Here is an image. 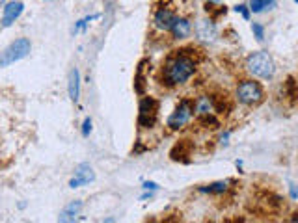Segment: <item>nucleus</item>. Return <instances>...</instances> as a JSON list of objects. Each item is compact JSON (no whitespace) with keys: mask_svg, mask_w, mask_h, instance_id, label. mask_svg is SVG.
<instances>
[{"mask_svg":"<svg viewBox=\"0 0 298 223\" xmlns=\"http://www.w3.org/2000/svg\"><path fill=\"white\" fill-rule=\"evenodd\" d=\"M196 73V63L190 56L186 54H177L172 60H168V63L162 69V84L166 86H181L185 84L188 78Z\"/></svg>","mask_w":298,"mask_h":223,"instance_id":"obj_1","label":"nucleus"},{"mask_svg":"<svg viewBox=\"0 0 298 223\" xmlns=\"http://www.w3.org/2000/svg\"><path fill=\"white\" fill-rule=\"evenodd\" d=\"M248 71L252 73L253 76H259V78H272L276 67H274V61L270 58V54L265 51L253 52V54L248 56L246 60Z\"/></svg>","mask_w":298,"mask_h":223,"instance_id":"obj_2","label":"nucleus"},{"mask_svg":"<svg viewBox=\"0 0 298 223\" xmlns=\"http://www.w3.org/2000/svg\"><path fill=\"white\" fill-rule=\"evenodd\" d=\"M30 49H32L30 39H26V37L15 39L2 54H0V67H8V65H11V63H15V61L26 58V56L30 54Z\"/></svg>","mask_w":298,"mask_h":223,"instance_id":"obj_3","label":"nucleus"},{"mask_svg":"<svg viewBox=\"0 0 298 223\" xmlns=\"http://www.w3.org/2000/svg\"><path fill=\"white\" fill-rule=\"evenodd\" d=\"M237 99L246 106H256L263 101V87L253 80H242L237 87Z\"/></svg>","mask_w":298,"mask_h":223,"instance_id":"obj_4","label":"nucleus"},{"mask_svg":"<svg viewBox=\"0 0 298 223\" xmlns=\"http://www.w3.org/2000/svg\"><path fill=\"white\" fill-rule=\"evenodd\" d=\"M140 114H138V125L142 128H151L157 121V112H159V102L153 97H145L140 101Z\"/></svg>","mask_w":298,"mask_h":223,"instance_id":"obj_5","label":"nucleus"},{"mask_svg":"<svg viewBox=\"0 0 298 223\" xmlns=\"http://www.w3.org/2000/svg\"><path fill=\"white\" fill-rule=\"evenodd\" d=\"M192 112H194V104L190 101H183L179 106L175 108V112L168 117V127L172 130H179L186 125V123L190 121L192 117Z\"/></svg>","mask_w":298,"mask_h":223,"instance_id":"obj_6","label":"nucleus"},{"mask_svg":"<svg viewBox=\"0 0 298 223\" xmlns=\"http://www.w3.org/2000/svg\"><path fill=\"white\" fill-rule=\"evenodd\" d=\"M95 179V173H93L92 166L90 164H80V166L75 169V177L69 181V186L71 188H78L84 186V184H90Z\"/></svg>","mask_w":298,"mask_h":223,"instance_id":"obj_7","label":"nucleus"},{"mask_svg":"<svg viewBox=\"0 0 298 223\" xmlns=\"http://www.w3.org/2000/svg\"><path fill=\"white\" fill-rule=\"evenodd\" d=\"M23 10H25V4L19 2V0H13L4 8V13H2V26H11L19 17H21Z\"/></svg>","mask_w":298,"mask_h":223,"instance_id":"obj_8","label":"nucleus"},{"mask_svg":"<svg viewBox=\"0 0 298 223\" xmlns=\"http://www.w3.org/2000/svg\"><path fill=\"white\" fill-rule=\"evenodd\" d=\"M175 19H177V17H175L170 10H164V8H162V10H159L157 13H155L153 23H155V26H157L159 30L170 32L172 26H174V23H175Z\"/></svg>","mask_w":298,"mask_h":223,"instance_id":"obj_9","label":"nucleus"},{"mask_svg":"<svg viewBox=\"0 0 298 223\" xmlns=\"http://www.w3.org/2000/svg\"><path fill=\"white\" fill-rule=\"evenodd\" d=\"M194 110H196V114H198L200 117L212 116V114L216 112L215 99H212V97H209V95L198 97V99H196V102H194Z\"/></svg>","mask_w":298,"mask_h":223,"instance_id":"obj_10","label":"nucleus"},{"mask_svg":"<svg viewBox=\"0 0 298 223\" xmlns=\"http://www.w3.org/2000/svg\"><path fill=\"white\" fill-rule=\"evenodd\" d=\"M196 34L198 37L207 43H212L216 39V28L212 25L211 20H198V25H196Z\"/></svg>","mask_w":298,"mask_h":223,"instance_id":"obj_11","label":"nucleus"},{"mask_svg":"<svg viewBox=\"0 0 298 223\" xmlns=\"http://www.w3.org/2000/svg\"><path fill=\"white\" fill-rule=\"evenodd\" d=\"M67 90H69V99L73 102L78 101V97H80V73L78 69H71L69 73V80H67Z\"/></svg>","mask_w":298,"mask_h":223,"instance_id":"obj_12","label":"nucleus"},{"mask_svg":"<svg viewBox=\"0 0 298 223\" xmlns=\"http://www.w3.org/2000/svg\"><path fill=\"white\" fill-rule=\"evenodd\" d=\"M172 34H174L175 39H185V37L190 36L192 32V25L188 19H183V17H179V19H175L174 26H172Z\"/></svg>","mask_w":298,"mask_h":223,"instance_id":"obj_13","label":"nucleus"},{"mask_svg":"<svg viewBox=\"0 0 298 223\" xmlns=\"http://www.w3.org/2000/svg\"><path fill=\"white\" fill-rule=\"evenodd\" d=\"M80 208H82V201H73V203H69L66 208H63V212L60 214V218H58V221H75L78 216V212H80Z\"/></svg>","mask_w":298,"mask_h":223,"instance_id":"obj_14","label":"nucleus"},{"mask_svg":"<svg viewBox=\"0 0 298 223\" xmlns=\"http://www.w3.org/2000/svg\"><path fill=\"white\" fill-rule=\"evenodd\" d=\"M270 6H274V0H252V2H250V11L261 13L263 10H267Z\"/></svg>","mask_w":298,"mask_h":223,"instance_id":"obj_15","label":"nucleus"},{"mask_svg":"<svg viewBox=\"0 0 298 223\" xmlns=\"http://www.w3.org/2000/svg\"><path fill=\"white\" fill-rule=\"evenodd\" d=\"M227 190V183H212L209 186L200 188V192L203 193H224Z\"/></svg>","mask_w":298,"mask_h":223,"instance_id":"obj_16","label":"nucleus"},{"mask_svg":"<svg viewBox=\"0 0 298 223\" xmlns=\"http://www.w3.org/2000/svg\"><path fill=\"white\" fill-rule=\"evenodd\" d=\"M252 32L256 34V39L257 41H263V39H265V28H263L261 25L253 23V25H252Z\"/></svg>","mask_w":298,"mask_h":223,"instance_id":"obj_17","label":"nucleus"},{"mask_svg":"<svg viewBox=\"0 0 298 223\" xmlns=\"http://www.w3.org/2000/svg\"><path fill=\"white\" fill-rule=\"evenodd\" d=\"M93 19H99V13H95V15H90V17H84V19L78 20L77 25H75V32H78L80 28H84V26H86L88 23H90V20H93Z\"/></svg>","mask_w":298,"mask_h":223,"instance_id":"obj_18","label":"nucleus"},{"mask_svg":"<svg viewBox=\"0 0 298 223\" xmlns=\"http://www.w3.org/2000/svg\"><path fill=\"white\" fill-rule=\"evenodd\" d=\"M90 132H92V119H90V117H86V119H84V123H82V136L88 138V136H90Z\"/></svg>","mask_w":298,"mask_h":223,"instance_id":"obj_19","label":"nucleus"},{"mask_svg":"<svg viewBox=\"0 0 298 223\" xmlns=\"http://www.w3.org/2000/svg\"><path fill=\"white\" fill-rule=\"evenodd\" d=\"M235 11L237 13H241L242 17H244V19H250V11H248V8L244 4H239V6H235Z\"/></svg>","mask_w":298,"mask_h":223,"instance_id":"obj_20","label":"nucleus"},{"mask_svg":"<svg viewBox=\"0 0 298 223\" xmlns=\"http://www.w3.org/2000/svg\"><path fill=\"white\" fill-rule=\"evenodd\" d=\"M144 190H159V184L157 183H144Z\"/></svg>","mask_w":298,"mask_h":223,"instance_id":"obj_21","label":"nucleus"},{"mask_svg":"<svg viewBox=\"0 0 298 223\" xmlns=\"http://www.w3.org/2000/svg\"><path fill=\"white\" fill-rule=\"evenodd\" d=\"M291 197H293V199L298 197V188L294 186V184H291Z\"/></svg>","mask_w":298,"mask_h":223,"instance_id":"obj_22","label":"nucleus"},{"mask_svg":"<svg viewBox=\"0 0 298 223\" xmlns=\"http://www.w3.org/2000/svg\"><path fill=\"white\" fill-rule=\"evenodd\" d=\"M294 2H298V0H294Z\"/></svg>","mask_w":298,"mask_h":223,"instance_id":"obj_23","label":"nucleus"}]
</instances>
